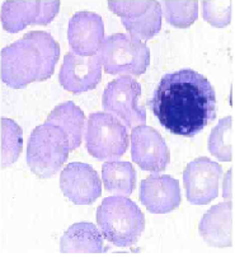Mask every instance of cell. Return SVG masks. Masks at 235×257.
Listing matches in <instances>:
<instances>
[{
  "instance_id": "6da1fadb",
  "label": "cell",
  "mask_w": 235,
  "mask_h": 257,
  "mask_svg": "<svg viewBox=\"0 0 235 257\" xmlns=\"http://www.w3.org/2000/svg\"><path fill=\"white\" fill-rule=\"evenodd\" d=\"M148 104L160 125L179 137L193 138L216 118L215 89L192 69L165 74Z\"/></svg>"
},
{
  "instance_id": "7a4b0ae2",
  "label": "cell",
  "mask_w": 235,
  "mask_h": 257,
  "mask_svg": "<svg viewBox=\"0 0 235 257\" xmlns=\"http://www.w3.org/2000/svg\"><path fill=\"white\" fill-rule=\"evenodd\" d=\"M60 58V46L45 31H31L0 51V77L4 84L22 89L50 79Z\"/></svg>"
},
{
  "instance_id": "3957f363",
  "label": "cell",
  "mask_w": 235,
  "mask_h": 257,
  "mask_svg": "<svg viewBox=\"0 0 235 257\" xmlns=\"http://www.w3.org/2000/svg\"><path fill=\"white\" fill-rule=\"evenodd\" d=\"M97 223L103 238L117 247L136 243L145 229V216L126 196H108L97 209Z\"/></svg>"
},
{
  "instance_id": "277c9868",
  "label": "cell",
  "mask_w": 235,
  "mask_h": 257,
  "mask_svg": "<svg viewBox=\"0 0 235 257\" xmlns=\"http://www.w3.org/2000/svg\"><path fill=\"white\" fill-rule=\"evenodd\" d=\"M69 153L70 151L65 134L56 126L44 122L31 133L26 162L36 176L46 180L61 170L68 161Z\"/></svg>"
},
{
  "instance_id": "5b68a950",
  "label": "cell",
  "mask_w": 235,
  "mask_h": 257,
  "mask_svg": "<svg viewBox=\"0 0 235 257\" xmlns=\"http://www.w3.org/2000/svg\"><path fill=\"white\" fill-rule=\"evenodd\" d=\"M107 74L139 77L150 64V50L145 42L126 33H116L104 40L98 52Z\"/></svg>"
},
{
  "instance_id": "8992f818",
  "label": "cell",
  "mask_w": 235,
  "mask_h": 257,
  "mask_svg": "<svg viewBox=\"0 0 235 257\" xmlns=\"http://www.w3.org/2000/svg\"><path fill=\"white\" fill-rule=\"evenodd\" d=\"M85 148L98 161H113L129 148L126 126L110 112H93L85 127Z\"/></svg>"
},
{
  "instance_id": "52a82bcc",
  "label": "cell",
  "mask_w": 235,
  "mask_h": 257,
  "mask_svg": "<svg viewBox=\"0 0 235 257\" xmlns=\"http://www.w3.org/2000/svg\"><path fill=\"white\" fill-rule=\"evenodd\" d=\"M141 85L134 78L122 75L106 85L102 97L104 111L122 118L129 127L145 125L146 109L139 103Z\"/></svg>"
},
{
  "instance_id": "ba28073f",
  "label": "cell",
  "mask_w": 235,
  "mask_h": 257,
  "mask_svg": "<svg viewBox=\"0 0 235 257\" xmlns=\"http://www.w3.org/2000/svg\"><path fill=\"white\" fill-rule=\"evenodd\" d=\"M60 11L59 0H12L3 2L0 9L2 26L9 33H17L27 26H46Z\"/></svg>"
},
{
  "instance_id": "9c48e42d",
  "label": "cell",
  "mask_w": 235,
  "mask_h": 257,
  "mask_svg": "<svg viewBox=\"0 0 235 257\" xmlns=\"http://www.w3.org/2000/svg\"><path fill=\"white\" fill-rule=\"evenodd\" d=\"M222 168L217 162L201 157L187 164L183 172V183L188 203L206 205L219 196Z\"/></svg>"
},
{
  "instance_id": "30bf717a",
  "label": "cell",
  "mask_w": 235,
  "mask_h": 257,
  "mask_svg": "<svg viewBox=\"0 0 235 257\" xmlns=\"http://www.w3.org/2000/svg\"><path fill=\"white\" fill-rule=\"evenodd\" d=\"M131 158L142 171L163 172L170 162L167 143L156 128L135 126L131 132Z\"/></svg>"
},
{
  "instance_id": "8fae6325",
  "label": "cell",
  "mask_w": 235,
  "mask_h": 257,
  "mask_svg": "<svg viewBox=\"0 0 235 257\" xmlns=\"http://www.w3.org/2000/svg\"><path fill=\"white\" fill-rule=\"evenodd\" d=\"M60 189L75 205H90L102 195V181L90 164L73 162L61 171Z\"/></svg>"
},
{
  "instance_id": "7c38bea8",
  "label": "cell",
  "mask_w": 235,
  "mask_h": 257,
  "mask_svg": "<svg viewBox=\"0 0 235 257\" xmlns=\"http://www.w3.org/2000/svg\"><path fill=\"white\" fill-rule=\"evenodd\" d=\"M102 68L98 55L84 58L70 51L64 58L59 83L64 89L75 94L93 90L102 80Z\"/></svg>"
},
{
  "instance_id": "4fadbf2b",
  "label": "cell",
  "mask_w": 235,
  "mask_h": 257,
  "mask_svg": "<svg viewBox=\"0 0 235 257\" xmlns=\"http://www.w3.org/2000/svg\"><path fill=\"white\" fill-rule=\"evenodd\" d=\"M104 40V25L99 14L78 12L69 21L68 42L74 54L84 58L96 56Z\"/></svg>"
},
{
  "instance_id": "5bb4252c",
  "label": "cell",
  "mask_w": 235,
  "mask_h": 257,
  "mask_svg": "<svg viewBox=\"0 0 235 257\" xmlns=\"http://www.w3.org/2000/svg\"><path fill=\"white\" fill-rule=\"evenodd\" d=\"M140 201L149 213H170L175 210L182 201L179 182L169 175L153 173L141 181Z\"/></svg>"
},
{
  "instance_id": "9a60e30c",
  "label": "cell",
  "mask_w": 235,
  "mask_h": 257,
  "mask_svg": "<svg viewBox=\"0 0 235 257\" xmlns=\"http://www.w3.org/2000/svg\"><path fill=\"white\" fill-rule=\"evenodd\" d=\"M203 241L211 247H231L234 244V203L224 201L211 206L198 225Z\"/></svg>"
},
{
  "instance_id": "2e32d148",
  "label": "cell",
  "mask_w": 235,
  "mask_h": 257,
  "mask_svg": "<svg viewBox=\"0 0 235 257\" xmlns=\"http://www.w3.org/2000/svg\"><path fill=\"white\" fill-rule=\"evenodd\" d=\"M60 251L65 254L101 253L104 251L103 234L93 223H75L61 237Z\"/></svg>"
},
{
  "instance_id": "e0dca14e",
  "label": "cell",
  "mask_w": 235,
  "mask_h": 257,
  "mask_svg": "<svg viewBox=\"0 0 235 257\" xmlns=\"http://www.w3.org/2000/svg\"><path fill=\"white\" fill-rule=\"evenodd\" d=\"M45 122L56 126L65 134L70 152L75 151L82 145L85 128V115L73 101L58 104L50 112Z\"/></svg>"
},
{
  "instance_id": "ac0fdd59",
  "label": "cell",
  "mask_w": 235,
  "mask_h": 257,
  "mask_svg": "<svg viewBox=\"0 0 235 257\" xmlns=\"http://www.w3.org/2000/svg\"><path fill=\"white\" fill-rule=\"evenodd\" d=\"M102 181L108 192L127 197L136 186V171L129 162L108 161L102 167Z\"/></svg>"
},
{
  "instance_id": "d6986e66",
  "label": "cell",
  "mask_w": 235,
  "mask_h": 257,
  "mask_svg": "<svg viewBox=\"0 0 235 257\" xmlns=\"http://www.w3.org/2000/svg\"><path fill=\"white\" fill-rule=\"evenodd\" d=\"M234 117L226 116L217 122L208 137V151L211 156L221 162H231L235 149Z\"/></svg>"
},
{
  "instance_id": "ffe728a7",
  "label": "cell",
  "mask_w": 235,
  "mask_h": 257,
  "mask_svg": "<svg viewBox=\"0 0 235 257\" xmlns=\"http://www.w3.org/2000/svg\"><path fill=\"white\" fill-rule=\"evenodd\" d=\"M129 35L145 42L153 39L161 30V4L153 0L150 8L141 16L131 20H121Z\"/></svg>"
},
{
  "instance_id": "44dd1931",
  "label": "cell",
  "mask_w": 235,
  "mask_h": 257,
  "mask_svg": "<svg viewBox=\"0 0 235 257\" xmlns=\"http://www.w3.org/2000/svg\"><path fill=\"white\" fill-rule=\"evenodd\" d=\"M0 159H2V168L11 166L12 163L20 158L23 149V132L21 126L12 118H0Z\"/></svg>"
},
{
  "instance_id": "7402d4cb",
  "label": "cell",
  "mask_w": 235,
  "mask_h": 257,
  "mask_svg": "<svg viewBox=\"0 0 235 257\" xmlns=\"http://www.w3.org/2000/svg\"><path fill=\"white\" fill-rule=\"evenodd\" d=\"M161 14L165 21L175 28H188L193 25L198 18V2L188 0V2H173L164 0L161 2Z\"/></svg>"
},
{
  "instance_id": "603a6c76",
  "label": "cell",
  "mask_w": 235,
  "mask_h": 257,
  "mask_svg": "<svg viewBox=\"0 0 235 257\" xmlns=\"http://www.w3.org/2000/svg\"><path fill=\"white\" fill-rule=\"evenodd\" d=\"M232 12H234V2H225V0L202 2L203 20L213 27L224 28L229 26L231 23Z\"/></svg>"
},
{
  "instance_id": "cb8c5ba5",
  "label": "cell",
  "mask_w": 235,
  "mask_h": 257,
  "mask_svg": "<svg viewBox=\"0 0 235 257\" xmlns=\"http://www.w3.org/2000/svg\"><path fill=\"white\" fill-rule=\"evenodd\" d=\"M153 4V0H129V2H108L107 6L115 14L121 17V20H131L145 13Z\"/></svg>"
},
{
  "instance_id": "d4e9b609",
  "label": "cell",
  "mask_w": 235,
  "mask_h": 257,
  "mask_svg": "<svg viewBox=\"0 0 235 257\" xmlns=\"http://www.w3.org/2000/svg\"><path fill=\"white\" fill-rule=\"evenodd\" d=\"M222 196L226 201L234 203V167L230 168V171L225 176L224 185H222Z\"/></svg>"
}]
</instances>
